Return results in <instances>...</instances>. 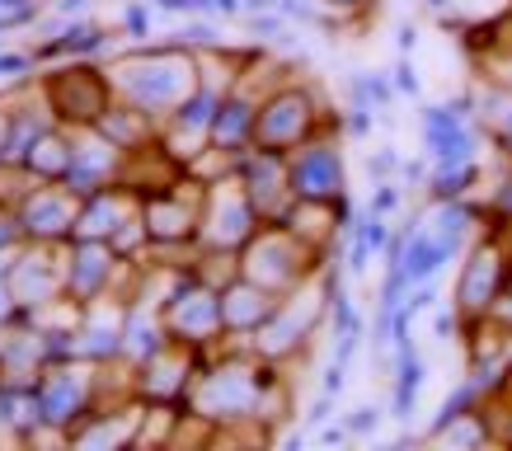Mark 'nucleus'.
I'll return each instance as SVG.
<instances>
[{"mask_svg":"<svg viewBox=\"0 0 512 451\" xmlns=\"http://www.w3.org/2000/svg\"><path fill=\"white\" fill-rule=\"evenodd\" d=\"M94 71L76 66V71H62L57 80H47V99H52V109L71 118V123H99L104 118V85L90 80Z\"/></svg>","mask_w":512,"mask_h":451,"instance_id":"nucleus-1","label":"nucleus"}]
</instances>
